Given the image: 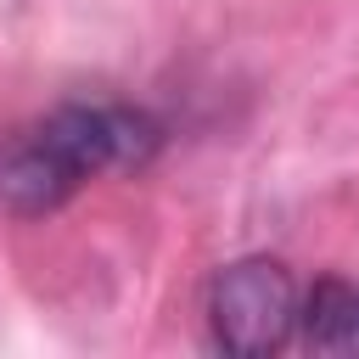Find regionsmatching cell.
<instances>
[{"instance_id": "1", "label": "cell", "mask_w": 359, "mask_h": 359, "mask_svg": "<svg viewBox=\"0 0 359 359\" xmlns=\"http://www.w3.org/2000/svg\"><path fill=\"white\" fill-rule=\"evenodd\" d=\"M163 146V123L123 101H67L0 146V208L34 219L62 208L107 168H140Z\"/></svg>"}, {"instance_id": "2", "label": "cell", "mask_w": 359, "mask_h": 359, "mask_svg": "<svg viewBox=\"0 0 359 359\" xmlns=\"http://www.w3.org/2000/svg\"><path fill=\"white\" fill-rule=\"evenodd\" d=\"M208 325L224 353L264 359L280 353L297 331V286L280 258H236L208 286Z\"/></svg>"}, {"instance_id": "3", "label": "cell", "mask_w": 359, "mask_h": 359, "mask_svg": "<svg viewBox=\"0 0 359 359\" xmlns=\"http://www.w3.org/2000/svg\"><path fill=\"white\" fill-rule=\"evenodd\" d=\"M297 331L314 353H359V286L314 280V292L297 303Z\"/></svg>"}]
</instances>
